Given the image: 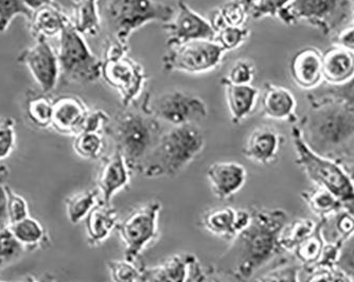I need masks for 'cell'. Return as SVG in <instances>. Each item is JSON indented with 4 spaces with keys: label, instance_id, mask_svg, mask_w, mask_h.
Returning a JSON list of instances; mask_svg holds the SVG:
<instances>
[{
    "label": "cell",
    "instance_id": "obj_1",
    "mask_svg": "<svg viewBox=\"0 0 354 282\" xmlns=\"http://www.w3.org/2000/svg\"><path fill=\"white\" fill-rule=\"evenodd\" d=\"M252 221L232 242L236 248L234 272L248 282L254 274L283 253L279 245L282 228L288 222V212L281 208L252 207Z\"/></svg>",
    "mask_w": 354,
    "mask_h": 282
},
{
    "label": "cell",
    "instance_id": "obj_2",
    "mask_svg": "<svg viewBox=\"0 0 354 282\" xmlns=\"http://www.w3.org/2000/svg\"><path fill=\"white\" fill-rule=\"evenodd\" d=\"M308 99L311 106L300 122L302 137L314 152L331 158L354 139V107L313 93Z\"/></svg>",
    "mask_w": 354,
    "mask_h": 282
},
{
    "label": "cell",
    "instance_id": "obj_3",
    "mask_svg": "<svg viewBox=\"0 0 354 282\" xmlns=\"http://www.w3.org/2000/svg\"><path fill=\"white\" fill-rule=\"evenodd\" d=\"M204 132L198 124L172 126L143 162L140 173L149 178H176L204 151Z\"/></svg>",
    "mask_w": 354,
    "mask_h": 282
},
{
    "label": "cell",
    "instance_id": "obj_4",
    "mask_svg": "<svg viewBox=\"0 0 354 282\" xmlns=\"http://www.w3.org/2000/svg\"><path fill=\"white\" fill-rule=\"evenodd\" d=\"M107 134L114 141L132 172L140 173L143 162L154 150L162 136L158 120L145 112H125L109 121Z\"/></svg>",
    "mask_w": 354,
    "mask_h": 282
},
{
    "label": "cell",
    "instance_id": "obj_5",
    "mask_svg": "<svg viewBox=\"0 0 354 282\" xmlns=\"http://www.w3.org/2000/svg\"><path fill=\"white\" fill-rule=\"evenodd\" d=\"M101 19L111 39L129 46L131 35L150 23H169L175 15L172 6L155 0H100Z\"/></svg>",
    "mask_w": 354,
    "mask_h": 282
},
{
    "label": "cell",
    "instance_id": "obj_6",
    "mask_svg": "<svg viewBox=\"0 0 354 282\" xmlns=\"http://www.w3.org/2000/svg\"><path fill=\"white\" fill-rule=\"evenodd\" d=\"M296 164L312 184L333 194L346 209L354 214V187L337 160L314 152L302 137L299 125L291 129Z\"/></svg>",
    "mask_w": 354,
    "mask_h": 282
},
{
    "label": "cell",
    "instance_id": "obj_7",
    "mask_svg": "<svg viewBox=\"0 0 354 282\" xmlns=\"http://www.w3.org/2000/svg\"><path fill=\"white\" fill-rule=\"evenodd\" d=\"M59 71L63 82L91 84L98 81L102 73V61L89 48L85 37L71 25L59 35Z\"/></svg>",
    "mask_w": 354,
    "mask_h": 282
},
{
    "label": "cell",
    "instance_id": "obj_8",
    "mask_svg": "<svg viewBox=\"0 0 354 282\" xmlns=\"http://www.w3.org/2000/svg\"><path fill=\"white\" fill-rule=\"evenodd\" d=\"M352 15L349 0H292L278 13L284 25L294 26L304 21L328 37L341 27Z\"/></svg>",
    "mask_w": 354,
    "mask_h": 282
},
{
    "label": "cell",
    "instance_id": "obj_9",
    "mask_svg": "<svg viewBox=\"0 0 354 282\" xmlns=\"http://www.w3.org/2000/svg\"><path fill=\"white\" fill-rule=\"evenodd\" d=\"M162 203L151 200L120 221L117 232L124 245V259L137 263L143 250L159 238V216Z\"/></svg>",
    "mask_w": 354,
    "mask_h": 282
},
{
    "label": "cell",
    "instance_id": "obj_10",
    "mask_svg": "<svg viewBox=\"0 0 354 282\" xmlns=\"http://www.w3.org/2000/svg\"><path fill=\"white\" fill-rule=\"evenodd\" d=\"M225 53L214 39L188 41L169 48L162 67L168 73L204 75L220 66Z\"/></svg>",
    "mask_w": 354,
    "mask_h": 282
},
{
    "label": "cell",
    "instance_id": "obj_11",
    "mask_svg": "<svg viewBox=\"0 0 354 282\" xmlns=\"http://www.w3.org/2000/svg\"><path fill=\"white\" fill-rule=\"evenodd\" d=\"M143 111L172 126L192 124L208 116L206 102L196 93L182 89L166 91L143 105Z\"/></svg>",
    "mask_w": 354,
    "mask_h": 282
},
{
    "label": "cell",
    "instance_id": "obj_12",
    "mask_svg": "<svg viewBox=\"0 0 354 282\" xmlns=\"http://www.w3.org/2000/svg\"><path fill=\"white\" fill-rule=\"evenodd\" d=\"M101 77L118 91L124 107H130L138 101L148 80L142 65L129 55L103 59Z\"/></svg>",
    "mask_w": 354,
    "mask_h": 282
},
{
    "label": "cell",
    "instance_id": "obj_13",
    "mask_svg": "<svg viewBox=\"0 0 354 282\" xmlns=\"http://www.w3.org/2000/svg\"><path fill=\"white\" fill-rule=\"evenodd\" d=\"M17 62L27 66L41 91L50 93L57 88L61 77L59 57L47 39H37L35 45L19 53Z\"/></svg>",
    "mask_w": 354,
    "mask_h": 282
},
{
    "label": "cell",
    "instance_id": "obj_14",
    "mask_svg": "<svg viewBox=\"0 0 354 282\" xmlns=\"http://www.w3.org/2000/svg\"><path fill=\"white\" fill-rule=\"evenodd\" d=\"M167 47L182 45L198 39H214L216 31L208 19L194 11L183 0L178 1L172 21L164 24Z\"/></svg>",
    "mask_w": 354,
    "mask_h": 282
},
{
    "label": "cell",
    "instance_id": "obj_15",
    "mask_svg": "<svg viewBox=\"0 0 354 282\" xmlns=\"http://www.w3.org/2000/svg\"><path fill=\"white\" fill-rule=\"evenodd\" d=\"M131 178L132 170L120 151L115 149L111 155L104 156L95 182L97 189L100 194L101 202L111 204L113 198L118 192L130 187Z\"/></svg>",
    "mask_w": 354,
    "mask_h": 282
},
{
    "label": "cell",
    "instance_id": "obj_16",
    "mask_svg": "<svg viewBox=\"0 0 354 282\" xmlns=\"http://www.w3.org/2000/svg\"><path fill=\"white\" fill-rule=\"evenodd\" d=\"M206 176L214 196L228 200L245 186L248 170L239 162H218L209 166Z\"/></svg>",
    "mask_w": 354,
    "mask_h": 282
},
{
    "label": "cell",
    "instance_id": "obj_17",
    "mask_svg": "<svg viewBox=\"0 0 354 282\" xmlns=\"http://www.w3.org/2000/svg\"><path fill=\"white\" fill-rule=\"evenodd\" d=\"M283 141V136L276 129L264 125L250 133L242 153L250 162L268 166L279 158Z\"/></svg>",
    "mask_w": 354,
    "mask_h": 282
},
{
    "label": "cell",
    "instance_id": "obj_18",
    "mask_svg": "<svg viewBox=\"0 0 354 282\" xmlns=\"http://www.w3.org/2000/svg\"><path fill=\"white\" fill-rule=\"evenodd\" d=\"M290 73L300 88L312 91L324 81L323 53L316 47H304L292 57Z\"/></svg>",
    "mask_w": 354,
    "mask_h": 282
},
{
    "label": "cell",
    "instance_id": "obj_19",
    "mask_svg": "<svg viewBox=\"0 0 354 282\" xmlns=\"http://www.w3.org/2000/svg\"><path fill=\"white\" fill-rule=\"evenodd\" d=\"M88 112L86 103L79 97H59L53 100L51 129L61 135L75 136L81 133Z\"/></svg>",
    "mask_w": 354,
    "mask_h": 282
},
{
    "label": "cell",
    "instance_id": "obj_20",
    "mask_svg": "<svg viewBox=\"0 0 354 282\" xmlns=\"http://www.w3.org/2000/svg\"><path fill=\"white\" fill-rule=\"evenodd\" d=\"M260 99L262 113L266 118L290 122L296 120L297 100L294 93L286 87L266 83Z\"/></svg>",
    "mask_w": 354,
    "mask_h": 282
},
{
    "label": "cell",
    "instance_id": "obj_21",
    "mask_svg": "<svg viewBox=\"0 0 354 282\" xmlns=\"http://www.w3.org/2000/svg\"><path fill=\"white\" fill-rule=\"evenodd\" d=\"M84 221L87 243L91 247H97L104 243L111 234L117 230L120 218L114 206L100 200L89 212Z\"/></svg>",
    "mask_w": 354,
    "mask_h": 282
},
{
    "label": "cell",
    "instance_id": "obj_22",
    "mask_svg": "<svg viewBox=\"0 0 354 282\" xmlns=\"http://www.w3.org/2000/svg\"><path fill=\"white\" fill-rule=\"evenodd\" d=\"M198 260L193 254H177L155 266H141V282H187L191 265Z\"/></svg>",
    "mask_w": 354,
    "mask_h": 282
},
{
    "label": "cell",
    "instance_id": "obj_23",
    "mask_svg": "<svg viewBox=\"0 0 354 282\" xmlns=\"http://www.w3.org/2000/svg\"><path fill=\"white\" fill-rule=\"evenodd\" d=\"M29 23L30 31L35 39L59 37L63 30L71 24V17L55 1L32 12Z\"/></svg>",
    "mask_w": 354,
    "mask_h": 282
},
{
    "label": "cell",
    "instance_id": "obj_24",
    "mask_svg": "<svg viewBox=\"0 0 354 282\" xmlns=\"http://www.w3.org/2000/svg\"><path fill=\"white\" fill-rule=\"evenodd\" d=\"M324 81L339 86L354 77V53L333 45L323 53Z\"/></svg>",
    "mask_w": 354,
    "mask_h": 282
},
{
    "label": "cell",
    "instance_id": "obj_25",
    "mask_svg": "<svg viewBox=\"0 0 354 282\" xmlns=\"http://www.w3.org/2000/svg\"><path fill=\"white\" fill-rule=\"evenodd\" d=\"M228 111L234 124H240L250 116L260 99L259 89L254 85L222 84Z\"/></svg>",
    "mask_w": 354,
    "mask_h": 282
},
{
    "label": "cell",
    "instance_id": "obj_26",
    "mask_svg": "<svg viewBox=\"0 0 354 282\" xmlns=\"http://www.w3.org/2000/svg\"><path fill=\"white\" fill-rule=\"evenodd\" d=\"M236 220L238 209L225 206L207 210L202 216L201 223L209 234L232 243L239 234Z\"/></svg>",
    "mask_w": 354,
    "mask_h": 282
},
{
    "label": "cell",
    "instance_id": "obj_27",
    "mask_svg": "<svg viewBox=\"0 0 354 282\" xmlns=\"http://www.w3.org/2000/svg\"><path fill=\"white\" fill-rule=\"evenodd\" d=\"M71 23L83 37H97L102 24L100 0H75Z\"/></svg>",
    "mask_w": 354,
    "mask_h": 282
},
{
    "label": "cell",
    "instance_id": "obj_28",
    "mask_svg": "<svg viewBox=\"0 0 354 282\" xmlns=\"http://www.w3.org/2000/svg\"><path fill=\"white\" fill-rule=\"evenodd\" d=\"M25 114L35 128L46 130L51 128L53 116V100L49 93L41 89H29L25 97Z\"/></svg>",
    "mask_w": 354,
    "mask_h": 282
},
{
    "label": "cell",
    "instance_id": "obj_29",
    "mask_svg": "<svg viewBox=\"0 0 354 282\" xmlns=\"http://www.w3.org/2000/svg\"><path fill=\"white\" fill-rule=\"evenodd\" d=\"M300 198L318 220H326L346 209L339 198L320 187L314 186L311 189L304 190L300 194Z\"/></svg>",
    "mask_w": 354,
    "mask_h": 282
},
{
    "label": "cell",
    "instance_id": "obj_30",
    "mask_svg": "<svg viewBox=\"0 0 354 282\" xmlns=\"http://www.w3.org/2000/svg\"><path fill=\"white\" fill-rule=\"evenodd\" d=\"M12 234L26 252H33L39 248L46 247L49 244V236L44 226L31 216L24 218L19 223L9 225Z\"/></svg>",
    "mask_w": 354,
    "mask_h": 282
},
{
    "label": "cell",
    "instance_id": "obj_31",
    "mask_svg": "<svg viewBox=\"0 0 354 282\" xmlns=\"http://www.w3.org/2000/svg\"><path fill=\"white\" fill-rule=\"evenodd\" d=\"M318 221L310 218H294L282 228L279 245L283 253H294V250L304 240L309 238L317 227Z\"/></svg>",
    "mask_w": 354,
    "mask_h": 282
},
{
    "label": "cell",
    "instance_id": "obj_32",
    "mask_svg": "<svg viewBox=\"0 0 354 282\" xmlns=\"http://www.w3.org/2000/svg\"><path fill=\"white\" fill-rule=\"evenodd\" d=\"M326 240L324 238L322 221L318 220V225L313 234L304 240L301 244L294 250V256L300 265L304 269H313L319 262L325 248Z\"/></svg>",
    "mask_w": 354,
    "mask_h": 282
},
{
    "label": "cell",
    "instance_id": "obj_33",
    "mask_svg": "<svg viewBox=\"0 0 354 282\" xmlns=\"http://www.w3.org/2000/svg\"><path fill=\"white\" fill-rule=\"evenodd\" d=\"M100 202V194L98 189L85 190L73 194L65 200L66 214L73 225L84 221L89 212Z\"/></svg>",
    "mask_w": 354,
    "mask_h": 282
},
{
    "label": "cell",
    "instance_id": "obj_34",
    "mask_svg": "<svg viewBox=\"0 0 354 282\" xmlns=\"http://www.w3.org/2000/svg\"><path fill=\"white\" fill-rule=\"evenodd\" d=\"M250 11L240 0H234L230 3H225L222 7L212 13L210 24L216 33L222 28L227 27H245L248 23Z\"/></svg>",
    "mask_w": 354,
    "mask_h": 282
},
{
    "label": "cell",
    "instance_id": "obj_35",
    "mask_svg": "<svg viewBox=\"0 0 354 282\" xmlns=\"http://www.w3.org/2000/svg\"><path fill=\"white\" fill-rule=\"evenodd\" d=\"M73 137V148L77 156L87 160H100L105 147L102 133L83 132Z\"/></svg>",
    "mask_w": 354,
    "mask_h": 282
},
{
    "label": "cell",
    "instance_id": "obj_36",
    "mask_svg": "<svg viewBox=\"0 0 354 282\" xmlns=\"http://www.w3.org/2000/svg\"><path fill=\"white\" fill-rule=\"evenodd\" d=\"M187 282H244L234 271H225L214 265H203L198 259L191 265Z\"/></svg>",
    "mask_w": 354,
    "mask_h": 282
},
{
    "label": "cell",
    "instance_id": "obj_37",
    "mask_svg": "<svg viewBox=\"0 0 354 282\" xmlns=\"http://www.w3.org/2000/svg\"><path fill=\"white\" fill-rule=\"evenodd\" d=\"M26 253L14 234H12L9 225L0 227V270L5 269L10 264L19 259Z\"/></svg>",
    "mask_w": 354,
    "mask_h": 282
},
{
    "label": "cell",
    "instance_id": "obj_38",
    "mask_svg": "<svg viewBox=\"0 0 354 282\" xmlns=\"http://www.w3.org/2000/svg\"><path fill=\"white\" fill-rule=\"evenodd\" d=\"M326 220L333 224L332 234H330V238L326 239L327 242H333V243L342 245L354 234V214L349 210H341L331 218H326Z\"/></svg>",
    "mask_w": 354,
    "mask_h": 282
},
{
    "label": "cell",
    "instance_id": "obj_39",
    "mask_svg": "<svg viewBox=\"0 0 354 282\" xmlns=\"http://www.w3.org/2000/svg\"><path fill=\"white\" fill-rule=\"evenodd\" d=\"M250 31L248 27H227L222 28L216 33L214 41L220 45L225 53L236 50L239 47L243 45L248 37Z\"/></svg>",
    "mask_w": 354,
    "mask_h": 282
},
{
    "label": "cell",
    "instance_id": "obj_40",
    "mask_svg": "<svg viewBox=\"0 0 354 282\" xmlns=\"http://www.w3.org/2000/svg\"><path fill=\"white\" fill-rule=\"evenodd\" d=\"M256 75V67L248 59H239L230 66L226 77L221 80L222 84L250 85Z\"/></svg>",
    "mask_w": 354,
    "mask_h": 282
},
{
    "label": "cell",
    "instance_id": "obj_41",
    "mask_svg": "<svg viewBox=\"0 0 354 282\" xmlns=\"http://www.w3.org/2000/svg\"><path fill=\"white\" fill-rule=\"evenodd\" d=\"M109 276L113 282H138L141 278V266L129 260H109L107 262Z\"/></svg>",
    "mask_w": 354,
    "mask_h": 282
},
{
    "label": "cell",
    "instance_id": "obj_42",
    "mask_svg": "<svg viewBox=\"0 0 354 282\" xmlns=\"http://www.w3.org/2000/svg\"><path fill=\"white\" fill-rule=\"evenodd\" d=\"M26 17L30 21L32 11L23 0H0V33L7 31L15 17Z\"/></svg>",
    "mask_w": 354,
    "mask_h": 282
},
{
    "label": "cell",
    "instance_id": "obj_43",
    "mask_svg": "<svg viewBox=\"0 0 354 282\" xmlns=\"http://www.w3.org/2000/svg\"><path fill=\"white\" fill-rule=\"evenodd\" d=\"M252 282H300L299 266L295 264H280Z\"/></svg>",
    "mask_w": 354,
    "mask_h": 282
},
{
    "label": "cell",
    "instance_id": "obj_44",
    "mask_svg": "<svg viewBox=\"0 0 354 282\" xmlns=\"http://www.w3.org/2000/svg\"><path fill=\"white\" fill-rule=\"evenodd\" d=\"M15 120L12 117L0 118V160H7L15 149Z\"/></svg>",
    "mask_w": 354,
    "mask_h": 282
},
{
    "label": "cell",
    "instance_id": "obj_45",
    "mask_svg": "<svg viewBox=\"0 0 354 282\" xmlns=\"http://www.w3.org/2000/svg\"><path fill=\"white\" fill-rule=\"evenodd\" d=\"M6 188L8 194V222L9 225H12L30 216L29 206L26 198L14 192L11 187L6 185Z\"/></svg>",
    "mask_w": 354,
    "mask_h": 282
},
{
    "label": "cell",
    "instance_id": "obj_46",
    "mask_svg": "<svg viewBox=\"0 0 354 282\" xmlns=\"http://www.w3.org/2000/svg\"><path fill=\"white\" fill-rule=\"evenodd\" d=\"M304 282H354L339 267H313L307 270ZM301 282V281H300Z\"/></svg>",
    "mask_w": 354,
    "mask_h": 282
},
{
    "label": "cell",
    "instance_id": "obj_47",
    "mask_svg": "<svg viewBox=\"0 0 354 282\" xmlns=\"http://www.w3.org/2000/svg\"><path fill=\"white\" fill-rule=\"evenodd\" d=\"M291 3L292 0H257L250 9V15L254 19L268 17L276 19L278 13Z\"/></svg>",
    "mask_w": 354,
    "mask_h": 282
},
{
    "label": "cell",
    "instance_id": "obj_48",
    "mask_svg": "<svg viewBox=\"0 0 354 282\" xmlns=\"http://www.w3.org/2000/svg\"><path fill=\"white\" fill-rule=\"evenodd\" d=\"M336 267L354 280V234L342 244Z\"/></svg>",
    "mask_w": 354,
    "mask_h": 282
},
{
    "label": "cell",
    "instance_id": "obj_49",
    "mask_svg": "<svg viewBox=\"0 0 354 282\" xmlns=\"http://www.w3.org/2000/svg\"><path fill=\"white\" fill-rule=\"evenodd\" d=\"M316 96L335 99L354 107V77L345 84L330 86L329 88L325 89L322 95Z\"/></svg>",
    "mask_w": 354,
    "mask_h": 282
},
{
    "label": "cell",
    "instance_id": "obj_50",
    "mask_svg": "<svg viewBox=\"0 0 354 282\" xmlns=\"http://www.w3.org/2000/svg\"><path fill=\"white\" fill-rule=\"evenodd\" d=\"M109 121L111 119H109V115L102 109H93V111L89 109L88 114L83 123L81 133H102L103 134Z\"/></svg>",
    "mask_w": 354,
    "mask_h": 282
},
{
    "label": "cell",
    "instance_id": "obj_51",
    "mask_svg": "<svg viewBox=\"0 0 354 282\" xmlns=\"http://www.w3.org/2000/svg\"><path fill=\"white\" fill-rule=\"evenodd\" d=\"M333 45L354 53V23L344 28L335 35Z\"/></svg>",
    "mask_w": 354,
    "mask_h": 282
},
{
    "label": "cell",
    "instance_id": "obj_52",
    "mask_svg": "<svg viewBox=\"0 0 354 282\" xmlns=\"http://www.w3.org/2000/svg\"><path fill=\"white\" fill-rule=\"evenodd\" d=\"M5 178H0V227L9 225L8 222V194L6 185L3 184Z\"/></svg>",
    "mask_w": 354,
    "mask_h": 282
},
{
    "label": "cell",
    "instance_id": "obj_53",
    "mask_svg": "<svg viewBox=\"0 0 354 282\" xmlns=\"http://www.w3.org/2000/svg\"><path fill=\"white\" fill-rule=\"evenodd\" d=\"M343 167L346 173H347L348 178L351 180L352 185L354 187V158L351 156H343L339 160H336Z\"/></svg>",
    "mask_w": 354,
    "mask_h": 282
},
{
    "label": "cell",
    "instance_id": "obj_54",
    "mask_svg": "<svg viewBox=\"0 0 354 282\" xmlns=\"http://www.w3.org/2000/svg\"><path fill=\"white\" fill-rule=\"evenodd\" d=\"M23 1L32 12L35 11V10L39 9L41 6L53 3V0H23Z\"/></svg>",
    "mask_w": 354,
    "mask_h": 282
},
{
    "label": "cell",
    "instance_id": "obj_55",
    "mask_svg": "<svg viewBox=\"0 0 354 282\" xmlns=\"http://www.w3.org/2000/svg\"><path fill=\"white\" fill-rule=\"evenodd\" d=\"M241 3H243L245 6L246 9L250 12V9H252V6L257 3V0H240Z\"/></svg>",
    "mask_w": 354,
    "mask_h": 282
},
{
    "label": "cell",
    "instance_id": "obj_56",
    "mask_svg": "<svg viewBox=\"0 0 354 282\" xmlns=\"http://www.w3.org/2000/svg\"><path fill=\"white\" fill-rule=\"evenodd\" d=\"M41 282H57L55 280V278L53 277L50 274H46V275L43 276V278L41 279Z\"/></svg>",
    "mask_w": 354,
    "mask_h": 282
},
{
    "label": "cell",
    "instance_id": "obj_57",
    "mask_svg": "<svg viewBox=\"0 0 354 282\" xmlns=\"http://www.w3.org/2000/svg\"><path fill=\"white\" fill-rule=\"evenodd\" d=\"M9 169L3 164H0V178H6L7 176Z\"/></svg>",
    "mask_w": 354,
    "mask_h": 282
},
{
    "label": "cell",
    "instance_id": "obj_58",
    "mask_svg": "<svg viewBox=\"0 0 354 282\" xmlns=\"http://www.w3.org/2000/svg\"><path fill=\"white\" fill-rule=\"evenodd\" d=\"M19 282H41V280L37 279V278L33 277V276H28V277H26L23 281Z\"/></svg>",
    "mask_w": 354,
    "mask_h": 282
},
{
    "label": "cell",
    "instance_id": "obj_59",
    "mask_svg": "<svg viewBox=\"0 0 354 282\" xmlns=\"http://www.w3.org/2000/svg\"><path fill=\"white\" fill-rule=\"evenodd\" d=\"M346 156H351V158H354V146L351 147L348 151V154Z\"/></svg>",
    "mask_w": 354,
    "mask_h": 282
},
{
    "label": "cell",
    "instance_id": "obj_60",
    "mask_svg": "<svg viewBox=\"0 0 354 282\" xmlns=\"http://www.w3.org/2000/svg\"><path fill=\"white\" fill-rule=\"evenodd\" d=\"M352 17H353L354 19V0H352Z\"/></svg>",
    "mask_w": 354,
    "mask_h": 282
},
{
    "label": "cell",
    "instance_id": "obj_61",
    "mask_svg": "<svg viewBox=\"0 0 354 282\" xmlns=\"http://www.w3.org/2000/svg\"><path fill=\"white\" fill-rule=\"evenodd\" d=\"M0 282H5V281H0Z\"/></svg>",
    "mask_w": 354,
    "mask_h": 282
}]
</instances>
